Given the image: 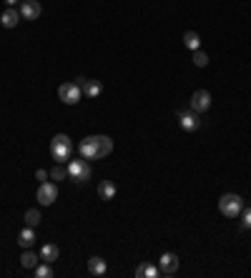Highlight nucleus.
<instances>
[{
	"label": "nucleus",
	"mask_w": 251,
	"mask_h": 278,
	"mask_svg": "<svg viewBox=\"0 0 251 278\" xmlns=\"http://www.w3.org/2000/svg\"><path fill=\"white\" fill-rule=\"evenodd\" d=\"M66 176H68V166H63V163H58V166L51 170V178H53V180H66Z\"/></svg>",
	"instance_id": "obj_21"
},
{
	"label": "nucleus",
	"mask_w": 251,
	"mask_h": 278,
	"mask_svg": "<svg viewBox=\"0 0 251 278\" xmlns=\"http://www.w3.org/2000/svg\"><path fill=\"white\" fill-rule=\"evenodd\" d=\"M183 46H186L188 50H198V46H201L198 33H196V30H186V33H183Z\"/></svg>",
	"instance_id": "obj_17"
},
{
	"label": "nucleus",
	"mask_w": 251,
	"mask_h": 278,
	"mask_svg": "<svg viewBox=\"0 0 251 278\" xmlns=\"http://www.w3.org/2000/svg\"><path fill=\"white\" fill-rule=\"evenodd\" d=\"M41 13H43V8H41L38 0H23L21 3V18L23 20H38Z\"/></svg>",
	"instance_id": "obj_9"
},
{
	"label": "nucleus",
	"mask_w": 251,
	"mask_h": 278,
	"mask_svg": "<svg viewBox=\"0 0 251 278\" xmlns=\"http://www.w3.org/2000/svg\"><path fill=\"white\" fill-rule=\"evenodd\" d=\"M178 126L186 130V133H193V130H198L201 128V118H198V113H193V110H178Z\"/></svg>",
	"instance_id": "obj_7"
},
{
	"label": "nucleus",
	"mask_w": 251,
	"mask_h": 278,
	"mask_svg": "<svg viewBox=\"0 0 251 278\" xmlns=\"http://www.w3.org/2000/svg\"><path fill=\"white\" fill-rule=\"evenodd\" d=\"M16 3H18V0H6V6H8V8H11V6H16Z\"/></svg>",
	"instance_id": "obj_26"
},
{
	"label": "nucleus",
	"mask_w": 251,
	"mask_h": 278,
	"mask_svg": "<svg viewBox=\"0 0 251 278\" xmlns=\"http://www.w3.org/2000/svg\"><path fill=\"white\" fill-rule=\"evenodd\" d=\"M36 198H38V203H41V206H53V203H56V198H58V186H56V183H51V180L41 183V188H38Z\"/></svg>",
	"instance_id": "obj_6"
},
{
	"label": "nucleus",
	"mask_w": 251,
	"mask_h": 278,
	"mask_svg": "<svg viewBox=\"0 0 251 278\" xmlns=\"http://www.w3.org/2000/svg\"><path fill=\"white\" fill-rule=\"evenodd\" d=\"M211 108V93L208 90H196L191 96V110L193 113H206Z\"/></svg>",
	"instance_id": "obj_8"
},
{
	"label": "nucleus",
	"mask_w": 251,
	"mask_h": 278,
	"mask_svg": "<svg viewBox=\"0 0 251 278\" xmlns=\"http://www.w3.org/2000/svg\"><path fill=\"white\" fill-rule=\"evenodd\" d=\"M18 23H21V10H16V8L3 10V16H0V26H3V28H16Z\"/></svg>",
	"instance_id": "obj_11"
},
{
	"label": "nucleus",
	"mask_w": 251,
	"mask_h": 278,
	"mask_svg": "<svg viewBox=\"0 0 251 278\" xmlns=\"http://www.w3.org/2000/svg\"><path fill=\"white\" fill-rule=\"evenodd\" d=\"M58 98H61L66 106H76V103L83 100V90H81L76 83H63V86L58 88Z\"/></svg>",
	"instance_id": "obj_4"
},
{
	"label": "nucleus",
	"mask_w": 251,
	"mask_h": 278,
	"mask_svg": "<svg viewBox=\"0 0 251 278\" xmlns=\"http://www.w3.org/2000/svg\"><path fill=\"white\" fill-rule=\"evenodd\" d=\"M36 276H38V278H51V276H53V268H51V263L36 266Z\"/></svg>",
	"instance_id": "obj_23"
},
{
	"label": "nucleus",
	"mask_w": 251,
	"mask_h": 278,
	"mask_svg": "<svg viewBox=\"0 0 251 278\" xmlns=\"http://www.w3.org/2000/svg\"><path fill=\"white\" fill-rule=\"evenodd\" d=\"M68 176H71L76 183H86V180L91 178V168H88L86 158H83V160H71V163H68Z\"/></svg>",
	"instance_id": "obj_5"
},
{
	"label": "nucleus",
	"mask_w": 251,
	"mask_h": 278,
	"mask_svg": "<svg viewBox=\"0 0 251 278\" xmlns=\"http://www.w3.org/2000/svg\"><path fill=\"white\" fill-rule=\"evenodd\" d=\"M116 196V183L113 180H101L98 183V198L101 200H111Z\"/></svg>",
	"instance_id": "obj_12"
},
{
	"label": "nucleus",
	"mask_w": 251,
	"mask_h": 278,
	"mask_svg": "<svg viewBox=\"0 0 251 278\" xmlns=\"http://www.w3.org/2000/svg\"><path fill=\"white\" fill-rule=\"evenodd\" d=\"M178 266H181V260H178L176 253H163V256L158 258V268H161V273H166V276L178 273Z\"/></svg>",
	"instance_id": "obj_10"
},
{
	"label": "nucleus",
	"mask_w": 251,
	"mask_h": 278,
	"mask_svg": "<svg viewBox=\"0 0 251 278\" xmlns=\"http://www.w3.org/2000/svg\"><path fill=\"white\" fill-rule=\"evenodd\" d=\"M58 253H61V248H58L56 243H46V246L41 248V258H43L46 263H53V260L58 258Z\"/></svg>",
	"instance_id": "obj_15"
},
{
	"label": "nucleus",
	"mask_w": 251,
	"mask_h": 278,
	"mask_svg": "<svg viewBox=\"0 0 251 278\" xmlns=\"http://www.w3.org/2000/svg\"><path fill=\"white\" fill-rule=\"evenodd\" d=\"M88 270H91V276H103V273L108 270V266H106V260H103L101 256H93V258L88 260Z\"/></svg>",
	"instance_id": "obj_13"
},
{
	"label": "nucleus",
	"mask_w": 251,
	"mask_h": 278,
	"mask_svg": "<svg viewBox=\"0 0 251 278\" xmlns=\"http://www.w3.org/2000/svg\"><path fill=\"white\" fill-rule=\"evenodd\" d=\"M23 220H26V226L36 228V226L43 220V216H41V210H38V208H28V210H26V216H23Z\"/></svg>",
	"instance_id": "obj_20"
},
{
	"label": "nucleus",
	"mask_w": 251,
	"mask_h": 278,
	"mask_svg": "<svg viewBox=\"0 0 251 278\" xmlns=\"http://www.w3.org/2000/svg\"><path fill=\"white\" fill-rule=\"evenodd\" d=\"M193 66L196 68H206L208 66V56L203 50H193Z\"/></svg>",
	"instance_id": "obj_22"
},
{
	"label": "nucleus",
	"mask_w": 251,
	"mask_h": 278,
	"mask_svg": "<svg viewBox=\"0 0 251 278\" xmlns=\"http://www.w3.org/2000/svg\"><path fill=\"white\" fill-rule=\"evenodd\" d=\"M71 153H73L71 138H68L66 133L53 136V140H51V156H53L58 163H66V160H71Z\"/></svg>",
	"instance_id": "obj_2"
},
{
	"label": "nucleus",
	"mask_w": 251,
	"mask_h": 278,
	"mask_svg": "<svg viewBox=\"0 0 251 278\" xmlns=\"http://www.w3.org/2000/svg\"><path fill=\"white\" fill-rule=\"evenodd\" d=\"M218 210H221V216H226V218H238L241 210H243V198L236 196V193H223V196L218 198Z\"/></svg>",
	"instance_id": "obj_3"
},
{
	"label": "nucleus",
	"mask_w": 251,
	"mask_h": 278,
	"mask_svg": "<svg viewBox=\"0 0 251 278\" xmlns=\"http://www.w3.org/2000/svg\"><path fill=\"white\" fill-rule=\"evenodd\" d=\"M158 273H161V268L153 266V263H141V266L136 268V276H138V278H156Z\"/></svg>",
	"instance_id": "obj_14"
},
{
	"label": "nucleus",
	"mask_w": 251,
	"mask_h": 278,
	"mask_svg": "<svg viewBox=\"0 0 251 278\" xmlns=\"http://www.w3.org/2000/svg\"><path fill=\"white\" fill-rule=\"evenodd\" d=\"M48 176H51V173H46L43 168H41V170H36V178H38L41 183H46V180H48Z\"/></svg>",
	"instance_id": "obj_25"
},
{
	"label": "nucleus",
	"mask_w": 251,
	"mask_h": 278,
	"mask_svg": "<svg viewBox=\"0 0 251 278\" xmlns=\"http://www.w3.org/2000/svg\"><path fill=\"white\" fill-rule=\"evenodd\" d=\"M101 90H103V86L98 80H86V86H83V96L86 98H98Z\"/></svg>",
	"instance_id": "obj_18"
},
{
	"label": "nucleus",
	"mask_w": 251,
	"mask_h": 278,
	"mask_svg": "<svg viewBox=\"0 0 251 278\" xmlns=\"http://www.w3.org/2000/svg\"><path fill=\"white\" fill-rule=\"evenodd\" d=\"M38 258H41V256H36L33 250H23V256H21V266H23V268H28V270H36Z\"/></svg>",
	"instance_id": "obj_19"
},
{
	"label": "nucleus",
	"mask_w": 251,
	"mask_h": 278,
	"mask_svg": "<svg viewBox=\"0 0 251 278\" xmlns=\"http://www.w3.org/2000/svg\"><path fill=\"white\" fill-rule=\"evenodd\" d=\"M78 153L86 160H101V158H106V156L113 153V140L108 136H88V138L81 140Z\"/></svg>",
	"instance_id": "obj_1"
},
{
	"label": "nucleus",
	"mask_w": 251,
	"mask_h": 278,
	"mask_svg": "<svg viewBox=\"0 0 251 278\" xmlns=\"http://www.w3.org/2000/svg\"><path fill=\"white\" fill-rule=\"evenodd\" d=\"M241 226L251 230V208H246V210H241Z\"/></svg>",
	"instance_id": "obj_24"
},
{
	"label": "nucleus",
	"mask_w": 251,
	"mask_h": 278,
	"mask_svg": "<svg viewBox=\"0 0 251 278\" xmlns=\"http://www.w3.org/2000/svg\"><path fill=\"white\" fill-rule=\"evenodd\" d=\"M18 243H21L23 248H31V246L36 243V233H33V228H31V226H26V228L18 233Z\"/></svg>",
	"instance_id": "obj_16"
}]
</instances>
